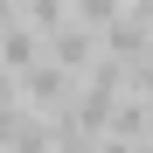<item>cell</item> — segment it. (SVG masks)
Wrapping results in <instances>:
<instances>
[{
    "instance_id": "obj_1",
    "label": "cell",
    "mask_w": 153,
    "mask_h": 153,
    "mask_svg": "<svg viewBox=\"0 0 153 153\" xmlns=\"http://www.w3.org/2000/svg\"><path fill=\"white\" fill-rule=\"evenodd\" d=\"M14 91H21V105H28V111H63L70 105V91H76V76L63 70V63H49V56H35L28 70H14Z\"/></svg>"
},
{
    "instance_id": "obj_2",
    "label": "cell",
    "mask_w": 153,
    "mask_h": 153,
    "mask_svg": "<svg viewBox=\"0 0 153 153\" xmlns=\"http://www.w3.org/2000/svg\"><path fill=\"white\" fill-rule=\"evenodd\" d=\"M42 56H49V63H63L70 76H84L91 56H97V28H84L76 14H63L56 28H42Z\"/></svg>"
},
{
    "instance_id": "obj_3",
    "label": "cell",
    "mask_w": 153,
    "mask_h": 153,
    "mask_svg": "<svg viewBox=\"0 0 153 153\" xmlns=\"http://www.w3.org/2000/svg\"><path fill=\"white\" fill-rule=\"evenodd\" d=\"M97 49H105V56H118V63H139L146 49H153V21H146L139 7H118L105 28H97Z\"/></svg>"
},
{
    "instance_id": "obj_4",
    "label": "cell",
    "mask_w": 153,
    "mask_h": 153,
    "mask_svg": "<svg viewBox=\"0 0 153 153\" xmlns=\"http://www.w3.org/2000/svg\"><path fill=\"white\" fill-rule=\"evenodd\" d=\"M42 56V28H21V21H7L0 28V70H28Z\"/></svg>"
},
{
    "instance_id": "obj_5",
    "label": "cell",
    "mask_w": 153,
    "mask_h": 153,
    "mask_svg": "<svg viewBox=\"0 0 153 153\" xmlns=\"http://www.w3.org/2000/svg\"><path fill=\"white\" fill-rule=\"evenodd\" d=\"M91 153H132V139H118V132H97V146Z\"/></svg>"
}]
</instances>
